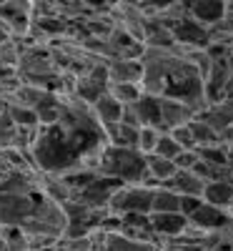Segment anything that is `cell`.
Instances as JSON below:
<instances>
[{"instance_id":"cell-9","label":"cell","mask_w":233,"mask_h":251,"mask_svg":"<svg viewBox=\"0 0 233 251\" xmlns=\"http://www.w3.org/2000/svg\"><path fill=\"white\" fill-rule=\"evenodd\" d=\"M203 121L208 128H213L218 136H223L233 126V100H221V103H208V106L196 116Z\"/></svg>"},{"instance_id":"cell-1","label":"cell","mask_w":233,"mask_h":251,"mask_svg":"<svg viewBox=\"0 0 233 251\" xmlns=\"http://www.w3.org/2000/svg\"><path fill=\"white\" fill-rule=\"evenodd\" d=\"M140 63H143L145 96L183 100L196 111V116L208 106L206 93H203V73L178 48L176 50L145 48Z\"/></svg>"},{"instance_id":"cell-5","label":"cell","mask_w":233,"mask_h":251,"mask_svg":"<svg viewBox=\"0 0 233 251\" xmlns=\"http://www.w3.org/2000/svg\"><path fill=\"white\" fill-rule=\"evenodd\" d=\"M0 20L10 28L13 40H25L33 30V3L30 0H5L0 3Z\"/></svg>"},{"instance_id":"cell-14","label":"cell","mask_w":233,"mask_h":251,"mask_svg":"<svg viewBox=\"0 0 233 251\" xmlns=\"http://www.w3.org/2000/svg\"><path fill=\"white\" fill-rule=\"evenodd\" d=\"M151 224L161 241L176 239L188 228V219L183 214H151Z\"/></svg>"},{"instance_id":"cell-30","label":"cell","mask_w":233,"mask_h":251,"mask_svg":"<svg viewBox=\"0 0 233 251\" xmlns=\"http://www.w3.org/2000/svg\"><path fill=\"white\" fill-rule=\"evenodd\" d=\"M8 40H13V35H10V28L3 23V20H0V46H3V43H8Z\"/></svg>"},{"instance_id":"cell-18","label":"cell","mask_w":233,"mask_h":251,"mask_svg":"<svg viewBox=\"0 0 233 251\" xmlns=\"http://www.w3.org/2000/svg\"><path fill=\"white\" fill-rule=\"evenodd\" d=\"M183 196L168 186H158L153 194V211L151 214H181Z\"/></svg>"},{"instance_id":"cell-4","label":"cell","mask_w":233,"mask_h":251,"mask_svg":"<svg viewBox=\"0 0 233 251\" xmlns=\"http://www.w3.org/2000/svg\"><path fill=\"white\" fill-rule=\"evenodd\" d=\"M153 194H156V188L143 186V183L120 186L118 191L113 194L108 208H111V214H116V216H125V214H151V211H153Z\"/></svg>"},{"instance_id":"cell-6","label":"cell","mask_w":233,"mask_h":251,"mask_svg":"<svg viewBox=\"0 0 233 251\" xmlns=\"http://www.w3.org/2000/svg\"><path fill=\"white\" fill-rule=\"evenodd\" d=\"M38 201L35 196H13V194H0V226L10 228V226H23L28 216L33 214Z\"/></svg>"},{"instance_id":"cell-13","label":"cell","mask_w":233,"mask_h":251,"mask_svg":"<svg viewBox=\"0 0 233 251\" xmlns=\"http://www.w3.org/2000/svg\"><path fill=\"white\" fill-rule=\"evenodd\" d=\"M163 186L173 188L176 194L188 196V199H203L208 181H203L196 171H178V174L173 176V181H168V183H163Z\"/></svg>"},{"instance_id":"cell-25","label":"cell","mask_w":233,"mask_h":251,"mask_svg":"<svg viewBox=\"0 0 233 251\" xmlns=\"http://www.w3.org/2000/svg\"><path fill=\"white\" fill-rule=\"evenodd\" d=\"M161 136H163L161 128H153V126H143L140 133H138V151H140L143 156H151V153L156 151V146H158Z\"/></svg>"},{"instance_id":"cell-29","label":"cell","mask_w":233,"mask_h":251,"mask_svg":"<svg viewBox=\"0 0 233 251\" xmlns=\"http://www.w3.org/2000/svg\"><path fill=\"white\" fill-rule=\"evenodd\" d=\"M210 251H233V236H228L226 231H218Z\"/></svg>"},{"instance_id":"cell-23","label":"cell","mask_w":233,"mask_h":251,"mask_svg":"<svg viewBox=\"0 0 233 251\" xmlns=\"http://www.w3.org/2000/svg\"><path fill=\"white\" fill-rule=\"evenodd\" d=\"M190 131H193V138H196V146L198 149H210V146H221V136L213 131V128H208V126L198 118L190 121Z\"/></svg>"},{"instance_id":"cell-35","label":"cell","mask_w":233,"mask_h":251,"mask_svg":"<svg viewBox=\"0 0 233 251\" xmlns=\"http://www.w3.org/2000/svg\"><path fill=\"white\" fill-rule=\"evenodd\" d=\"M231 181H233V169H231Z\"/></svg>"},{"instance_id":"cell-19","label":"cell","mask_w":233,"mask_h":251,"mask_svg":"<svg viewBox=\"0 0 233 251\" xmlns=\"http://www.w3.org/2000/svg\"><path fill=\"white\" fill-rule=\"evenodd\" d=\"M133 111L140 121V126H153L161 128V103L153 96H143L138 103H133Z\"/></svg>"},{"instance_id":"cell-10","label":"cell","mask_w":233,"mask_h":251,"mask_svg":"<svg viewBox=\"0 0 233 251\" xmlns=\"http://www.w3.org/2000/svg\"><path fill=\"white\" fill-rule=\"evenodd\" d=\"M226 13H228V3H221V0H196V3H188V18L203 28L216 25L218 20H223Z\"/></svg>"},{"instance_id":"cell-20","label":"cell","mask_w":233,"mask_h":251,"mask_svg":"<svg viewBox=\"0 0 233 251\" xmlns=\"http://www.w3.org/2000/svg\"><path fill=\"white\" fill-rule=\"evenodd\" d=\"M5 103H8V113H10V118H13V123L18 126V128H40V118H38L35 111L23 106V103L15 100L13 96H8Z\"/></svg>"},{"instance_id":"cell-36","label":"cell","mask_w":233,"mask_h":251,"mask_svg":"<svg viewBox=\"0 0 233 251\" xmlns=\"http://www.w3.org/2000/svg\"><path fill=\"white\" fill-rule=\"evenodd\" d=\"M231 8H233V3H231Z\"/></svg>"},{"instance_id":"cell-17","label":"cell","mask_w":233,"mask_h":251,"mask_svg":"<svg viewBox=\"0 0 233 251\" xmlns=\"http://www.w3.org/2000/svg\"><path fill=\"white\" fill-rule=\"evenodd\" d=\"M93 111L103 126H113V123H120V118H123V103H118L111 93H103L93 103Z\"/></svg>"},{"instance_id":"cell-32","label":"cell","mask_w":233,"mask_h":251,"mask_svg":"<svg viewBox=\"0 0 233 251\" xmlns=\"http://www.w3.org/2000/svg\"><path fill=\"white\" fill-rule=\"evenodd\" d=\"M223 63H226V68H228V73L233 75V48L228 50V55H226V60H223Z\"/></svg>"},{"instance_id":"cell-2","label":"cell","mask_w":233,"mask_h":251,"mask_svg":"<svg viewBox=\"0 0 233 251\" xmlns=\"http://www.w3.org/2000/svg\"><path fill=\"white\" fill-rule=\"evenodd\" d=\"M98 171L108 178L125 183V186H136V183H143V178H145V156L138 149L108 146L100 156Z\"/></svg>"},{"instance_id":"cell-11","label":"cell","mask_w":233,"mask_h":251,"mask_svg":"<svg viewBox=\"0 0 233 251\" xmlns=\"http://www.w3.org/2000/svg\"><path fill=\"white\" fill-rule=\"evenodd\" d=\"M0 194L13 196H35L38 194V171H8L0 181Z\"/></svg>"},{"instance_id":"cell-7","label":"cell","mask_w":233,"mask_h":251,"mask_svg":"<svg viewBox=\"0 0 233 251\" xmlns=\"http://www.w3.org/2000/svg\"><path fill=\"white\" fill-rule=\"evenodd\" d=\"M161 103V131L163 133H171L181 126H188L190 121L196 118V111L183 100L176 98H158Z\"/></svg>"},{"instance_id":"cell-16","label":"cell","mask_w":233,"mask_h":251,"mask_svg":"<svg viewBox=\"0 0 233 251\" xmlns=\"http://www.w3.org/2000/svg\"><path fill=\"white\" fill-rule=\"evenodd\" d=\"M203 201L216 206V208H226L233 203V181L231 178H223V181H210L206 186V194H203Z\"/></svg>"},{"instance_id":"cell-15","label":"cell","mask_w":233,"mask_h":251,"mask_svg":"<svg viewBox=\"0 0 233 251\" xmlns=\"http://www.w3.org/2000/svg\"><path fill=\"white\" fill-rule=\"evenodd\" d=\"M138 133L140 128H133L128 123H113L105 126V136H108L111 146H118V149H138Z\"/></svg>"},{"instance_id":"cell-34","label":"cell","mask_w":233,"mask_h":251,"mask_svg":"<svg viewBox=\"0 0 233 251\" xmlns=\"http://www.w3.org/2000/svg\"><path fill=\"white\" fill-rule=\"evenodd\" d=\"M226 214H228V219H233V203H231V206L226 208Z\"/></svg>"},{"instance_id":"cell-8","label":"cell","mask_w":233,"mask_h":251,"mask_svg":"<svg viewBox=\"0 0 233 251\" xmlns=\"http://www.w3.org/2000/svg\"><path fill=\"white\" fill-rule=\"evenodd\" d=\"M188 224L193 228H198V231H203V234H216V231H223L226 228L228 214L223 211V208H216V206L203 201L198 206V211L193 216H188Z\"/></svg>"},{"instance_id":"cell-31","label":"cell","mask_w":233,"mask_h":251,"mask_svg":"<svg viewBox=\"0 0 233 251\" xmlns=\"http://www.w3.org/2000/svg\"><path fill=\"white\" fill-rule=\"evenodd\" d=\"M221 143H226V146H233V126H231V128L221 136Z\"/></svg>"},{"instance_id":"cell-21","label":"cell","mask_w":233,"mask_h":251,"mask_svg":"<svg viewBox=\"0 0 233 251\" xmlns=\"http://www.w3.org/2000/svg\"><path fill=\"white\" fill-rule=\"evenodd\" d=\"M105 251H161V244L128 239L123 234H108V246H105Z\"/></svg>"},{"instance_id":"cell-24","label":"cell","mask_w":233,"mask_h":251,"mask_svg":"<svg viewBox=\"0 0 233 251\" xmlns=\"http://www.w3.org/2000/svg\"><path fill=\"white\" fill-rule=\"evenodd\" d=\"M8 149H18V126L5 111L0 116V151H8Z\"/></svg>"},{"instance_id":"cell-28","label":"cell","mask_w":233,"mask_h":251,"mask_svg":"<svg viewBox=\"0 0 233 251\" xmlns=\"http://www.w3.org/2000/svg\"><path fill=\"white\" fill-rule=\"evenodd\" d=\"M198 161H201L198 151H183V153L176 158V169H178V171H196Z\"/></svg>"},{"instance_id":"cell-27","label":"cell","mask_w":233,"mask_h":251,"mask_svg":"<svg viewBox=\"0 0 233 251\" xmlns=\"http://www.w3.org/2000/svg\"><path fill=\"white\" fill-rule=\"evenodd\" d=\"M171 136L176 138V143L181 146L183 151H198L196 138H193V131H190V123H188V126H181V128H176V131H171Z\"/></svg>"},{"instance_id":"cell-12","label":"cell","mask_w":233,"mask_h":251,"mask_svg":"<svg viewBox=\"0 0 233 251\" xmlns=\"http://www.w3.org/2000/svg\"><path fill=\"white\" fill-rule=\"evenodd\" d=\"M108 80L116 83H140L143 86V63L128 58H113L108 60Z\"/></svg>"},{"instance_id":"cell-33","label":"cell","mask_w":233,"mask_h":251,"mask_svg":"<svg viewBox=\"0 0 233 251\" xmlns=\"http://www.w3.org/2000/svg\"><path fill=\"white\" fill-rule=\"evenodd\" d=\"M5 111H8V103H5V98H3V96H0V116H3Z\"/></svg>"},{"instance_id":"cell-3","label":"cell","mask_w":233,"mask_h":251,"mask_svg":"<svg viewBox=\"0 0 233 251\" xmlns=\"http://www.w3.org/2000/svg\"><path fill=\"white\" fill-rule=\"evenodd\" d=\"M20 228H23L28 236H33V239L60 241V239H66V231H68V216H66V211H63L60 203L46 199L43 194H38L33 214L28 216V221Z\"/></svg>"},{"instance_id":"cell-26","label":"cell","mask_w":233,"mask_h":251,"mask_svg":"<svg viewBox=\"0 0 233 251\" xmlns=\"http://www.w3.org/2000/svg\"><path fill=\"white\" fill-rule=\"evenodd\" d=\"M153 153H156V156H161V158H168V161H173V163H176V158L183 153V149L176 143V138H173L171 133H163Z\"/></svg>"},{"instance_id":"cell-22","label":"cell","mask_w":233,"mask_h":251,"mask_svg":"<svg viewBox=\"0 0 233 251\" xmlns=\"http://www.w3.org/2000/svg\"><path fill=\"white\" fill-rule=\"evenodd\" d=\"M108 93H111L118 103H123V106H133V103H138V100L145 96V91H143L140 83H116V86L108 88Z\"/></svg>"}]
</instances>
